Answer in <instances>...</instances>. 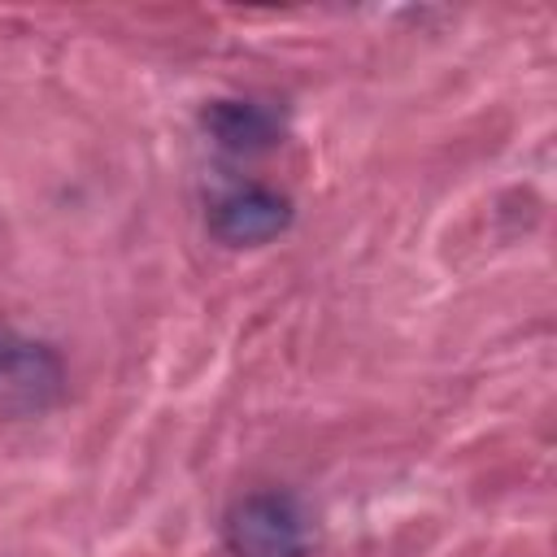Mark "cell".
I'll return each mask as SVG.
<instances>
[{"label": "cell", "mask_w": 557, "mask_h": 557, "mask_svg": "<svg viewBox=\"0 0 557 557\" xmlns=\"http://www.w3.org/2000/svg\"><path fill=\"white\" fill-rule=\"evenodd\" d=\"M222 540L231 557H309L313 531L296 496L248 492L222 518Z\"/></svg>", "instance_id": "6da1fadb"}, {"label": "cell", "mask_w": 557, "mask_h": 557, "mask_svg": "<svg viewBox=\"0 0 557 557\" xmlns=\"http://www.w3.org/2000/svg\"><path fill=\"white\" fill-rule=\"evenodd\" d=\"M65 392V366L48 344L0 326V413L35 418L52 409Z\"/></svg>", "instance_id": "7a4b0ae2"}, {"label": "cell", "mask_w": 557, "mask_h": 557, "mask_svg": "<svg viewBox=\"0 0 557 557\" xmlns=\"http://www.w3.org/2000/svg\"><path fill=\"white\" fill-rule=\"evenodd\" d=\"M292 226V200L270 187H239L209 209V235L226 248H257Z\"/></svg>", "instance_id": "3957f363"}, {"label": "cell", "mask_w": 557, "mask_h": 557, "mask_svg": "<svg viewBox=\"0 0 557 557\" xmlns=\"http://www.w3.org/2000/svg\"><path fill=\"white\" fill-rule=\"evenodd\" d=\"M205 131L226 148V152H265L278 144V117L265 104L252 100H213L205 109Z\"/></svg>", "instance_id": "277c9868"}]
</instances>
